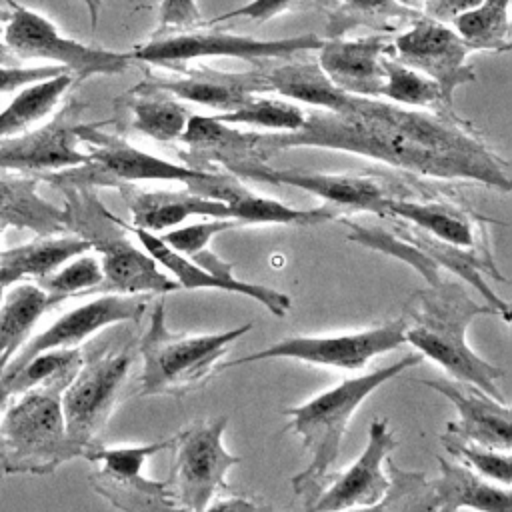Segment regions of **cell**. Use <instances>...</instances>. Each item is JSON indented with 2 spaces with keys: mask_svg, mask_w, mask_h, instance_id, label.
I'll return each instance as SVG.
<instances>
[{
  "mask_svg": "<svg viewBox=\"0 0 512 512\" xmlns=\"http://www.w3.org/2000/svg\"><path fill=\"white\" fill-rule=\"evenodd\" d=\"M398 440L386 418H374L368 426V442L354 464L342 472L330 474V480L310 506V510H346L370 508L384 498L388 476L384 474L386 460Z\"/></svg>",
  "mask_w": 512,
  "mask_h": 512,
  "instance_id": "cell-17",
  "label": "cell"
},
{
  "mask_svg": "<svg viewBox=\"0 0 512 512\" xmlns=\"http://www.w3.org/2000/svg\"><path fill=\"white\" fill-rule=\"evenodd\" d=\"M384 66V84L380 90L382 98H388L394 104L418 110H434L436 114H454L452 104H448L442 96L440 86L418 72L416 68L396 60L392 50L382 60Z\"/></svg>",
  "mask_w": 512,
  "mask_h": 512,
  "instance_id": "cell-32",
  "label": "cell"
},
{
  "mask_svg": "<svg viewBox=\"0 0 512 512\" xmlns=\"http://www.w3.org/2000/svg\"><path fill=\"white\" fill-rule=\"evenodd\" d=\"M440 440H442L444 448L448 450V454L458 458L462 464L472 468L482 478L492 480L502 486H510V480H512L510 450L488 448V446L464 440L450 430H446Z\"/></svg>",
  "mask_w": 512,
  "mask_h": 512,
  "instance_id": "cell-38",
  "label": "cell"
},
{
  "mask_svg": "<svg viewBox=\"0 0 512 512\" xmlns=\"http://www.w3.org/2000/svg\"><path fill=\"white\" fill-rule=\"evenodd\" d=\"M12 12L4 24V42L18 60H48L68 70L76 80L90 76H110L128 70L130 52H114L82 44L64 36L46 16L10 4Z\"/></svg>",
  "mask_w": 512,
  "mask_h": 512,
  "instance_id": "cell-11",
  "label": "cell"
},
{
  "mask_svg": "<svg viewBox=\"0 0 512 512\" xmlns=\"http://www.w3.org/2000/svg\"><path fill=\"white\" fill-rule=\"evenodd\" d=\"M60 300L38 284L18 282L0 300V376L28 342L42 314Z\"/></svg>",
  "mask_w": 512,
  "mask_h": 512,
  "instance_id": "cell-28",
  "label": "cell"
},
{
  "mask_svg": "<svg viewBox=\"0 0 512 512\" xmlns=\"http://www.w3.org/2000/svg\"><path fill=\"white\" fill-rule=\"evenodd\" d=\"M60 190L66 230L86 240L100 258L104 278L98 292L168 294L180 290L146 250L132 244L122 220L104 206L96 186L66 184Z\"/></svg>",
  "mask_w": 512,
  "mask_h": 512,
  "instance_id": "cell-5",
  "label": "cell"
},
{
  "mask_svg": "<svg viewBox=\"0 0 512 512\" xmlns=\"http://www.w3.org/2000/svg\"><path fill=\"white\" fill-rule=\"evenodd\" d=\"M422 358L424 356L416 352L404 354L394 364L376 368L362 376L346 378L314 398L284 410V414L290 416L288 428L302 438L304 448L310 452V464L290 480L294 494L304 500V508L310 510L330 480L346 428L358 406L384 382L392 380L406 368L416 366Z\"/></svg>",
  "mask_w": 512,
  "mask_h": 512,
  "instance_id": "cell-4",
  "label": "cell"
},
{
  "mask_svg": "<svg viewBox=\"0 0 512 512\" xmlns=\"http://www.w3.org/2000/svg\"><path fill=\"white\" fill-rule=\"evenodd\" d=\"M60 72H68V70L56 64H44V66L0 64V94H14L34 82L52 78Z\"/></svg>",
  "mask_w": 512,
  "mask_h": 512,
  "instance_id": "cell-41",
  "label": "cell"
},
{
  "mask_svg": "<svg viewBox=\"0 0 512 512\" xmlns=\"http://www.w3.org/2000/svg\"><path fill=\"white\" fill-rule=\"evenodd\" d=\"M12 396H14V394H12L10 382H8L6 378H2V376H0V416H2V412H4L6 404L10 402V398H12Z\"/></svg>",
  "mask_w": 512,
  "mask_h": 512,
  "instance_id": "cell-48",
  "label": "cell"
},
{
  "mask_svg": "<svg viewBox=\"0 0 512 512\" xmlns=\"http://www.w3.org/2000/svg\"><path fill=\"white\" fill-rule=\"evenodd\" d=\"M306 110L284 98L252 96L234 110L214 114L218 120L230 126L268 128L276 132H294L306 122Z\"/></svg>",
  "mask_w": 512,
  "mask_h": 512,
  "instance_id": "cell-35",
  "label": "cell"
},
{
  "mask_svg": "<svg viewBox=\"0 0 512 512\" xmlns=\"http://www.w3.org/2000/svg\"><path fill=\"white\" fill-rule=\"evenodd\" d=\"M172 440L174 436L134 446L94 444L82 456L96 466L92 474V488L120 510L142 512L178 508L166 482H156L144 476V464L148 458L170 448Z\"/></svg>",
  "mask_w": 512,
  "mask_h": 512,
  "instance_id": "cell-14",
  "label": "cell"
},
{
  "mask_svg": "<svg viewBox=\"0 0 512 512\" xmlns=\"http://www.w3.org/2000/svg\"><path fill=\"white\" fill-rule=\"evenodd\" d=\"M138 88L160 90L174 98L196 102L220 112L234 110L256 94L272 92L262 70L222 72L206 66L192 68L170 78L150 76L148 80L140 82Z\"/></svg>",
  "mask_w": 512,
  "mask_h": 512,
  "instance_id": "cell-22",
  "label": "cell"
},
{
  "mask_svg": "<svg viewBox=\"0 0 512 512\" xmlns=\"http://www.w3.org/2000/svg\"><path fill=\"white\" fill-rule=\"evenodd\" d=\"M146 294L106 292L86 304L64 312L46 330L30 338L22 350L8 362L2 376L10 378L26 360L46 350L76 348L100 330L118 322H138L146 310Z\"/></svg>",
  "mask_w": 512,
  "mask_h": 512,
  "instance_id": "cell-16",
  "label": "cell"
},
{
  "mask_svg": "<svg viewBox=\"0 0 512 512\" xmlns=\"http://www.w3.org/2000/svg\"><path fill=\"white\" fill-rule=\"evenodd\" d=\"M480 2L482 0H424V10L430 18L450 24L454 18L472 10Z\"/></svg>",
  "mask_w": 512,
  "mask_h": 512,
  "instance_id": "cell-44",
  "label": "cell"
},
{
  "mask_svg": "<svg viewBox=\"0 0 512 512\" xmlns=\"http://www.w3.org/2000/svg\"><path fill=\"white\" fill-rule=\"evenodd\" d=\"M102 278H104V274H102L100 258L90 254V250H88V252H82L74 258L66 260L52 274L40 278L38 286L62 302L70 296L90 294L94 290L98 292Z\"/></svg>",
  "mask_w": 512,
  "mask_h": 512,
  "instance_id": "cell-37",
  "label": "cell"
},
{
  "mask_svg": "<svg viewBox=\"0 0 512 512\" xmlns=\"http://www.w3.org/2000/svg\"><path fill=\"white\" fill-rule=\"evenodd\" d=\"M474 48L452 24L430 16L418 18L392 42V56L432 78L448 104L456 88L474 82L476 72L468 64Z\"/></svg>",
  "mask_w": 512,
  "mask_h": 512,
  "instance_id": "cell-15",
  "label": "cell"
},
{
  "mask_svg": "<svg viewBox=\"0 0 512 512\" xmlns=\"http://www.w3.org/2000/svg\"><path fill=\"white\" fill-rule=\"evenodd\" d=\"M250 160L288 148H326L364 156L412 176L468 180L510 190L508 164L456 114L352 96L342 110H314L294 132H246Z\"/></svg>",
  "mask_w": 512,
  "mask_h": 512,
  "instance_id": "cell-1",
  "label": "cell"
},
{
  "mask_svg": "<svg viewBox=\"0 0 512 512\" xmlns=\"http://www.w3.org/2000/svg\"><path fill=\"white\" fill-rule=\"evenodd\" d=\"M274 94L304 102L316 110H342L352 94L342 92L314 62H292L264 72Z\"/></svg>",
  "mask_w": 512,
  "mask_h": 512,
  "instance_id": "cell-29",
  "label": "cell"
},
{
  "mask_svg": "<svg viewBox=\"0 0 512 512\" xmlns=\"http://www.w3.org/2000/svg\"><path fill=\"white\" fill-rule=\"evenodd\" d=\"M324 38L304 32L286 38H256L232 34L228 30H184L178 34L158 36L146 44L134 46L132 60L154 66H182L202 58H240L248 62L268 58H290L300 52L318 50Z\"/></svg>",
  "mask_w": 512,
  "mask_h": 512,
  "instance_id": "cell-10",
  "label": "cell"
},
{
  "mask_svg": "<svg viewBox=\"0 0 512 512\" xmlns=\"http://www.w3.org/2000/svg\"><path fill=\"white\" fill-rule=\"evenodd\" d=\"M240 224L234 218H212L208 222L188 224V226H174L162 234H158L170 248L184 256H194L196 252L208 248L210 240L226 230L238 228Z\"/></svg>",
  "mask_w": 512,
  "mask_h": 512,
  "instance_id": "cell-40",
  "label": "cell"
},
{
  "mask_svg": "<svg viewBox=\"0 0 512 512\" xmlns=\"http://www.w3.org/2000/svg\"><path fill=\"white\" fill-rule=\"evenodd\" d=\"M394 2H398V4L404 6V8H416V6H420L424 0H394Z\"/></svg>",
  "mask_w": 512,
  "mask_h": 512,
  "instance_id": "cell-50",
  "label": "cell"
},
{
  "mask_svg": "<svg viewBox=\"0 0 512 512\" xmlns=\"http://www.w3.org/2000/svg\"><path fill=\"white\" fill-rule=\"evenodd\" d=\"M102 124H78L76 134L82 144L88 146V162L56 172L38 174V180H46L60 188L66 184H88L114 188L118 182L140 180H166L178 182L184 188L220 200L224 204L240 196L246 186L230 172H208L188 164H176L166 158H158L146 150L136 148L128 140L100 130Z\"/></svg>",
  "mask_w": 512,
  "mask_h": 512,
  "instance_id": "cell-3",
  "label": "cell"
},
{
  "mask_svg": "<svg viewBox=\"0 0 512 512\" xmlns=\"http://www.w3.org/2000/svg\"><path fill=\"white\" fill-rule=\"evenodd\" d=\"M404 330H406V318L400 314L394 320H388L372 328H362L356 332L288 336L268 348H262L238 360L226 362L220 368L272 360V358H292V360L326 366V368L360 370L372 358L392 352L402 344H406Z\"/></svg>",
  "mask_w": 512,
  "mask_h": 512,
  "instance_id": "cell-12",
  "label": "cell"
},
{
  "mask_svg": "<svg viewBox=\"0 0 512 512\" xmlns=\"http://www.w3.org/2000/svg\"><path fill=\"white\" fill-rule=\"evenodd\" d=\"M450 24L474 50L510 48V0H482Z\"/></svg>",
  "mask_w": 512,
  "mask_h": 512,
  "instance_id": "cell-34",
  "label": "cell"
},
{
  "mask_svg": "<svg viewBox=\"0 0 512 512\" xmlns=\"http://www.w3.org/2000/svg\"><path fill=\"white\" fill-rule=\"evenodd\" d=\"M440 476L432 482L434 510L454 512L460 508L486 510V512H510L512 492L510 486L496 484L482 478L466 464L448 462L438 458Z\"/></svg>",
  "mask_w": 512,
  "mask_h": 512,
  "instance_id": "cell-26",
  "label": "cell"
},
{
  "mask_svg": "<svg viewBox=\"0 0 512 512\" xmlns=\"http://www.w3.org/2000/svg\"><path fill=\"white\" fill-rule=\"evenodd\" d=\"M64 382L16 392L0 416V474H50L80 458L66 436L60 394Z\"/></svg>",
  "mask_w": 512,
  "mask_h": 512,
  "instance_id": "cell-7",
  "label": "cell"
},
{
  "mask_svg": "<svg viewBox=\"0 0 512 512\" xmlns=\"http://www.w3.org/2000/svg\"><path fill=\"white\" fill-rule=\"evenodd\" d=\"M2 296H4V288H0V300H2Z\"/></svg>",
  "mask_w": 512,
  "mask_h": 512,
  "instance_id": "cell-51",
  "label": "cell"
},
{
  "mask_svg": "<svg viewBox=\"0 0 512 512\" xmlns=\"http://www.w3.org/2000/svg\"><path fill=\"white\" fill-rule=\"evenodd\" d=\"M404 220L426 234L466 250H490L484 218L470 208L452 204L440 196L416 192L388 196L382 202V218Z\"/></svg>",
  "mask_w": 512,
  "mask_h": 512,
  "instance_id": "cell-19",
  "label": "cell"
},
{
  "mask_svg": "<svg viewBox=\"0 0 512 512\" xmlns=\"http://www.w3.org/2000/svg\"><path fill=\"white\" fill-rule=\"evenodd\" d=\"M76 126L66 108L40 128L0 140V170L38 176L88 162V152L80 150Z\"/></svg>",
  "mask_w": 512,
  "mask_h": 512,
  "instance_id": "cell-18",
  "label": "cell"
},
{
  "mask_svg": "<svg viewBox=\"0 0 512 512\" xmlns=\"http://www.w3.org/2000/svg\"><path fill=\"white\" fill-rule=\"evenodd\" d=\"M200 20V8L196 0H160L158 22L160 30L186 28Z\"/></svg>",
  "mask_w": 512,
  "mask_h": 512,
  "instance_id": "cell-43",
  "label": "cell"
},
{
  "mask_svg": "<svg viewBox=\"0 0 512 512\" xmlns=\"http://www.w3.org/2000/svg\"><path fill=\"white\" fill-rule=\"evenodd\" d=\"M318 50L320 68L342 92L360 98H380L384 84L382 60L392 50L386 36L322 40Z\"/></svg>",
  "mask_w": 512,
  "mask_h": 512,
  "instance_id": "cell-23",
  "label": "cell"
},
{
  "mask_svg": "<svg viewBox=\"0 0 512 512\" xmlns=\"http://www.w3.org/2000/svg\"><path fill=\"white\" fill-rule=\"evenodd\" d=\"M134 362V346L104 344L82 356V364L60 394L66 436L80 456L106 428Z\"/></svg>",
  "mask_w": 512,
  "mask_h": 512,
  "instance_id": "cell-8",
  "label": "cell"
},
{
  "mask_svg": "<svg viewBox=\"0 0 512 512\" xmlns=\"http://www.w3.org/2000/svg\"><path fill=\"white\" fill-rule=\"evenodd\" d=\"M82 364V352L78 348H60V350H46L30 360H26L10 378L12 394L22 392L32 386L64 382L68 384L78 366ZM4 378V376H2Z\"/></svg>",
  "mask_w": 512,
  "mask_h": 512,
  "instance_id": "cell-36",
  "label": "cell"
},
{
  "mask_svg": "<svg viewBox=\"0 0 512 512\" xmlns=\"http://www.w3.org/2000/svg\"><path fill=\"white\" fill-rule=\"evenodd\" d=\"M122 224L128 232H132L136 236V240L158 262V266L172 274V280L178 284L180 290H200V288L224 290V292L242 294V296H248V298L260 302L270 314H274L278 318L288 314L290 304H292L288 294H284L280 290H274L270 286L252 284V282L238 280V278L216 276L214 272H210V270L198 266L196 262H192L188 256L170 248L158 234L142 230L138 226H132L124 220H122Z\"/></svg>",
  "mask_w": 512,
  "mask_h": 512,
  "instance_id": "cell-21",
  "label": "cell"
},
{
  "mask_svg": "<svg viewBox=\"0 0 512 512\" xmlns=\"http://www.w3.org/2000/svg\"><path fill=\"white\" fill-rule=\"evenodd\" d=\"M74 82L76 78L70 72H60L14 92L12 100L0 110V140L18 136L48 118Z\"/></svg>",
  "mask_w": 512,
  "mask_h": 512,
  "instance_id": "cell-30",
  "label": "cell"
},
{
  "mask_svg": "<svg viewBox=\"0 0 512 512\" xmlns=\"http://www.w3.org/2000/svg\"><path fill=\"white\" fill-rule=\"evenodd\" d=\"M86 4V10H88V16H90V26L96 28L98 24V16H100V6H102V0H82Z\"/></svg>",
  "mask_w": 512,
  "mask_h": 512,
  "instance_id": "cell-49",
  "label": "cell"
},
{
  "mask_svg": "<svg viewBox=\"0 0 512 512\" xmlns=\"http://www.w3.org/2000/svg\"><path fill=\"white\" fill-rule=\"evenodd\" d=\"M388 490L374 510H434L432 482L422 472H408L398 468L390 456L386 460Z\"/></svg>",
  "mask_w": 512,
  "mask_h": 512,
  "instance_id": "cell-39",
  "label": "cell"
},
{
  "mask_svg": "<svg viewBox=\"0 0 512 512\" xmlns=\"http://www.w3.org/2000/svg\"><path fill=\"white\" fill-rule=\"evenodd\" d=\"M124 106L132 114V128L162 144L180 140L190 118L188 108L174 96L150 88H132Z\"/></svg>",
  "mask_w": 512,
  "mask_h": 512,
  "instance_id": "cell-31",
  "label": "cell"
},
{
  "mask_svg": "<svg viewBox=\"0 0 512 512\" xmlns=\"http://www.w3.org/2000/svg\"><path fill=\"white\" fill-rule=\"evenodd\" d=\"M230 216L240 224H282V226H316L340 218V210L322 204L318 208H294L274 198L258 196L248 188L226 204Z\"/></svg>",
  "mask_w": 512,
  "mask_h": 512,
  "instance_id": "cell-33",
  "label": "cell"
},
{
  "mask_svg": "<svg viewBox=\"0 0 512 512\" xmlns=\"http://www.w3.org/2000/svg\"><path fill=\"white\" fill-rule=\"evenodd\" d=\"M420 384L440 392L448 398L456 410L458 420L448 422L446 430L454 432L456 436L496 448V450H510L512 446V412L508 402H500L490 394L482 392L480 388L446 378H424Z\"/></svg>",
  "mask_w": 512,
  "mask_h": 512,
  "instance_id": "cell-20",
  "label": "cell"
},
{
  "mask_svg": "<svg viewBox=\"0 0 512 512\" xmlns=\"http://www.w3.org/2000/svg\"><path fill=\"white\" fill-rule=\"evenodd\" d=\"M220 500L216 502H210L208 508H224V510H256L258 504L256 502H250L242 496H234V494H224V496H218Z\"/></svg>",
  "mask_w": 512,
  "mask_h": 512,
  "instance_id": "cell-46",
  "label": "cell"
},
{
  "mask_svg": "<svg viewBox=\"0 0 512 512\" xmlns=\"http://www.w3.org/2000/svg\"><path fill=\"white\" fill-rule=\"evenodd\" d=\"M338 2H342L348 10H354L358 14H370V16H382V14L386 16V14H398L406 10L394 0H338Z\"/></svg>",
  "mask_w": 512,
  "mask_h": 512,
  "instance_id": "cell-45",
  "label": "cell"
},
{
  "mask_svg": "<svg viewBox=\"0 0 512 512\" xmlns=\"http://www.w3.org/2000/svg\"><path fill=\"white\" fill-rule=\"evenodd\" d=\"M252 330V322L216 334L172 332L166 324L164 302H156L150 324L140 338L142 396H184L204 386L220 368L228 346Z\"/></svg>",
  "mask_w": 512,
  "mask_h": 512,
  "instance_id": "cell-6",
  "label": "cell"
},
{
  "mask_svg": "<svg viewBox=\"0 0 512 512\" xmlns=\"http://www.w3.org/2000/svg\"><path fill=\"white\" fill-rule=\"evenodd\" d=\"M34 174L0 170V228L54 236L66 230L64 210L38 192Z\"/></svg>",
  "mask_w": 512,
  "mask_h": 512,
  "instance_id": "cell-25",
  "label": "cell"
},
{
  "mask_svg": "<svg viewBox=\"0 0 512 512\" xmlns=\"http://www.w3.org/2000/svg\"><path fill=\"white\" fill-rule=\"evenodd\" d=\"M8 14L6 10H0V64H18L20 60L10 52V48L6 46L4 42V24L8 20Z\"/></svg>",
  "mask_w": 512,
  "mask_h": 512,
  "instance_id": "cell-47",
  "label": "cell"
},
{
  "mask_svg": "<svg viewBox=\"0 0 512 512\" xmlns=\"http://www.w3.org/2000/svg\"><path fill=\"white\" fill-rule=\"evenodd\" d=\"M306 0H250L240 8H234L226 14H220L218 18L212 20L214 22H224V20H232V18H246V20H256V22H264L270 18H276L282 12H288L300 4H304Z\"/></svg>",
  "mask_w": 512,
  "mask_h": 512,
  "instance_id": "cell-42",
  "label": "cell"
},
{
  "mask_svg": "<svg viewBox=\"0 0 512 512\" xmlns=\"http://www.w3.org/2000/svg\"><path fill=\"white\" fill-rule=\"evenodd\" d=\"M90 244L78 236H38V240L0 252V288H10L28 278H44L66 260L88 252Z\"/></svg>",
  "mask_w": 512,
  "mask_h": 512,
  "instance_id": "cell-27",
  "label": "cell"
},
{
  "mask_svg": "<svg viewBox=\"0 0 512 512\" xmlns=\"http://www.w3.org/2000/svg\"><path fill=\"white\" fill-rule=\"evenodd\" d=\"M404 338L422 356L434 360L454 380L472 384L492 398L506 402L500 390V366L486 362L466 342V330L478 316H498L486 302L468 296L462 284L440 278L416 290L404 306Z\"/></svg>",
  "mask_w": 512,
  "mask_h": 512,
  "instance_id": "cell-2",
  "label": "cell"
},
{
  "mask_svg": "<svg viewBox=\"0 0 512 512\" xmlns=\"http://www.w3.org/2000/svg\"><path fill=\"white\" fill-rule=\"evenodd\" d=\"M130 208L132 226L162 234L190 216L232 218L224 202L200 196L188 188L182 190H144L134 182H118L114 186Z\"/></svg>",
  "mask_w": 512,
  "mask_h": 512,
  "instance_id": "cell-24",
  "label": "cell"
},
{
  "mask_svg": "<svg viewBox=\"0 0 512 512\" xmlns=\"http://www.w3.org/2000/svg\"><path fill=\"white\" fill-rule=\"evenodd\" d=\"M8 2H12V0H8Z\"/></svg>",
  "mask_w": 512,
  "mask_h": 512,
  "instance_id": "cell-52",
  "label": "cell"
},
{
  "mask_svg": "<svg viewBox=\"0 0 512 512\" xmlns=\"http://www.w3.org/2000/svg\"><path fill=\"white\" fill-rule=\"evenodd\" d=\"M226 426V416L200 418L174 436V460L166 484L178 508L200 512L226 492V474L240 462V456L224 446Z\"/></svg>",
  "mask_w": 512,
  "mask_h": 512,
  "instance_id": "cell-9",
  "label": "cell"
},
{
  "mask_svg": "<svg viewBox=\"0 0 512 512\" xmlns=\"http://www.w3.org/2000/svg\"><path fill=\"white\" fill-rule=\"evenodd\" d=\"M226 172L236 178H250L268 184L292 186L310 192L340 212H370L382 218V202L388 196H410L418 188L404 180L382 174H318L272 168L266 162L250 160L232 164Z\"/></svg>",
  "mask_w": 512,
  "mask_h": 512,
  "instance_id": "cell-13",
  "label": "cell"
}]
</instances>
